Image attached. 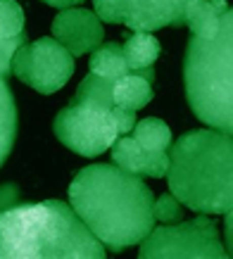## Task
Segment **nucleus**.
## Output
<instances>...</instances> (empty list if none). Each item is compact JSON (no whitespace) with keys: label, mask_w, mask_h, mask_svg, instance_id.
Listing matches in <instances>:
<instances>
[{"label":"nucleus","mask_w":233,"mask_h":259,"mask_svg":"<svg viewBox=\"0 0 233 259\" xmlns=\"http://www.w3.org/2000/svg\"><path fill=\"white\" fill-rule=\"evenodd\" d=\"M231 228H233V224H231V212H226L224 214V250L228 252V257H231Z\"/></svg>","instance_id":"6ab92c4d"},{"label":"nucleus","mask_w":233,"mask_h":259,"mask_svg":"<svg viewBox=\"0 0 233 259\" xmlns=\"http://www.w3.org/2000/svg\"><path fill=\"white\" fill-rule=\"evenodd\" d=\"M171 195L200 214L233 212V141L217 128H195L169 145Z\"/></svg>","instance_id":"20e7f679"},{"label":"nucleus","mask_w":233,"mask_h":259,"mask_svg":"<svg viewBox=\"0 0 233 259\" xmlns=\"http://www.w3.org/2000/svg\"><path fill=\"white\" fill-rule=\"evenodd\" d=\"M140 259H226L228 252L219 238L217 221L210 217H195L179 226L164 224L152 226L140 240Z\"/></svg>","instance_id":"423d86ee"},{"label":"nucleus","mask_w":233,"mask_h":259,"mask_svg":"<svg viewBox=\"0 0 233 259\" xmlns=\"http://www.w3.org/2000/svg\"><path fill=\"white\" fill-rule=\"evenodd\" d=\"M112 159L119 169H124L136 176H152L162 179L169 166V155L167 152H148L143 150L131 136H119L112 143Z\"/></svg>","instance_id":"9d476101"},{"label":"nucleus","mask_w":233,"mask_h":259,"mask_svg":"<svg viewBox=\"0 0 233 259\" xmlns=\"http://www.w3.org/2000/svg\"><path fill=\"white\" fill-rule=\"evenodd\" d=\"M124 43H122V50H124L126 64L131 71H143L152 67L157 62V57L162 53V46L160 40L152 36L150 31H133L122 36Z\"/></svg>","instance_id":"4468645a"},{"label":"nucleus","mask_w":233,"mask_h":259,"mask_svg":"<svg viewBox=\"0 0 233 259\" xmlns=\"http://www.w3.org/2000/svg\"><path fill=\"white\" fill-rule=\"evenodd\" d=\"M53 38L69 50L71 57L86 55L105 40V29L95 12L67 8L53 19Z\"/></svg>","instance_id":"1a4fd4ad"},{"label":"nucleus","mask_w":233,"mask_h":259,"mask_svg":"<svg viewBox=\"0 0 233 259\" xmlns=\"http://www.w3.org/2000/svg\"><path fill=\"white\" fill-rule=\"evenodd\" d=\"M131 138L143 150H148V152H169V145H171L169 126L164 124L162 119H155V117H148L143 121H138V124H133Z\"/></svg>","instance_id":"dca6fc26"},{"label":"nucleus","mask_w":233,"mask_h":259,"mask_svg":"<svg viewBox=\"0 0 233 259\" xmlns=\"http://www.w3.org/2000/svg\"><path fill=\"white\" fill-rule=\"evenodd\" d=\"M136 124V112L122 110L112 102L109 81L88 74L67 107L55 114L53 131L57 141L81 157H98L112 148L119 136Z\"/></svg>","instance_id":"39448f33"},{"label":"nucleus","mask_w":233,"mask_h":259,"mask_svg":"<svg viewBox=\"0 0 233 259\" xmlns=\"http://www.w3.org/2000/svg\"><path fill=\"white\" fill-rule=\"evenodd\" d=\"M46 5H50V8H60V10H67V8H74V5H79V3H84V0H43Z\"/></svg>","instance_id":"aec40b11"},{"label":"nucleus","mask_w":233,"mask_h":259,"mask_svg":"<svg viewBox=\"0 0 233 259\" xmlns=\"http://www.w3.org/2000/svg\"><path fill=\"white\" fill-rule=\"evenodd\" d=\"M183 57L188 105L202 124L233 131V10L226 0H200L188 12Z\"/></svg>","instance_id":"f257e3e1"},{"label":"nucleus","mask_w":233,"mask_h":259,"mask_svg":"<svg viewBox=\"0 0 233 259\" xmlns=\"http://www.w3.org/2000/svg\"><path fill=\"white\" fill-rule=\"evenodd\" d=\"M19 202H24L19 186H15V183L0 186V212H5V209H10V207H15Z\"/></svg>","instance_id":"a211bd4d"},{"label":"nucleus","mask_w":233,"mask_h":259,"mask_svg":"<svg viewBox=\"0 0 233 259\" xmlns=\"http://www.w3.org/2000/svg\"><path fill=\"white\" fill-rule=\"evenodd\" d=\"M105 245L62 200L0 212V259H102Z\"/></svg>","instance_id":"7ed1b4c3"},{"label":"nucleus","mask_w":233,"mask_h":259,"mask_svg":"<svg viewBox=\"0 0 233 259\" xmlns=\"http://www.w3.org/2000/svg\"><path fill=\"white\" fill-rule=\"evenodd\" d=\"M152 212H155V221H162V224H176V221L183 219V204L171 195V193H164L152 202Z\"/></svg>","instance_id":"f3484780"},{"label":"nucleus","mask_w":233,"mask_h":259,"mask_svg":"<svg viewBox=\"0 0 233 259\" xmlns=\"http://www.w3.org/2000/svg\"><path fill=\"white\" fill-rule=\"evenodd\" d=\"M100 22L124 24L131 31L186 26L188 12L200 0H93Z\"/></svg>","instance_id":"6e6552de"},{"label":"nucleus","mask_w":233,"mask_h":259,"mask_svg":"<svg viewBox=\"0 0 233 259\" xmlns=\"http://www.w3.org/2000/svg\"><path fill=\"white\" fill-rule=\"evenodd\" d=\"M152 81H155V69L148 67L143 71H133L129 76H122L116 81H109V95L112 102L122 110L138 112L152 100Z\"/></svg>","instance_id":"f8f14e48"},{"label":"nucleus","mask_w":233,"mask_h":259,"mask_svg":"<svg viewBox=\"0 0 233 259\" xmlns=\"http://www.w3.org/2000/svg\"><path fill=\"white\" fill-rule=\"evenodd\" d=\"M17 138V105L5 76H0V166L5 164Z\"/></svg>","instance_id":"2eb2a0df"},{"label":"nucleus","mask_w":233,"mask_h":259,"mask_svg":"<svg viewBox=\"0 0 233 259\" xmlns=\"http://www.w3.org/2000/svg\"><path fill=\"white\" fill-rule=\"evenodd\" d=\"M12 74L41 95H53L71 79L74 57L55 38H38L17 48L12 55Z\"/></svg>","instance_id":"0eeeda50"},{"label":"nucleus","mask_w":233,"mask_h":259,"mask_svg":"<svg viewBox=\"0 0 233 259\" xmlns=\"http://www.w3.org/2000/svg\"><path fill=\"white\" fill-rule=\"evenodd\" d=\"M152 190L116 164L84 166L69 183V204L105 247L138 245L155 226Z\"/></svg>","instance_id":"f03ea898"},{"label":"nucleus","mask_w":233,"mask_h":259,"mask_svg":"<svg viewBox=\"0 0 233 259\" xmlns=\"http://www.w3.org/2000/svg\"><path fill=\"white\" fill-rule=\"evenodd\" d=\"M26 43L24 10L17 0H0V76L12 74V55Z\"/></svg>","instance_id":"9b49d317"},{"label":"nucleus","mask_w":233,"mask_h":259,"mask_svg":"<svg viewBox=\"0 0 233 259\" xmlns=\"http://www.w3.org/2000/svg\"><path fill=\"white\" fill-rule=\"evenodd\" d=\"M88 69L91 74L100 76L105 81H116L122 76L133 74L126 64L124 50L119 40H109V43H100V46L91 50V60H88Z\"/></svg>","instance_id":"ddd939ff"}]
</instances>
